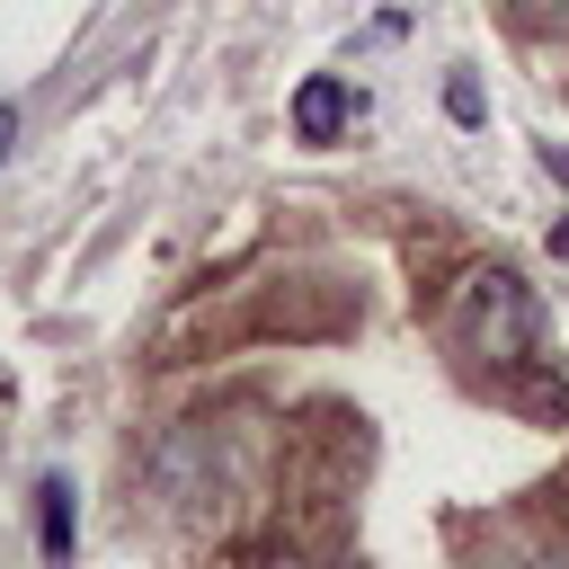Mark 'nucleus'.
<instances>
[{
  "label": "nucleus",
  "instance_id": "obj_7",
  "mask_svg": "<svg viewBox=\"0 0 569 569\" xmlns=\"http://www.w3.org/2000/svg\"><path fill=\"white\" fill-rule=\"evenodd\" d=\"M516 9V27H560L569 18V0H507Z\"/></svg>",
  "mask_w": 569,
  "mask_h": 569
},
{
  "label": "nucleus",
  "instance_id": "obj_10",
  "mask_svg": "<svg viewBox=\"0 0 569 569\" xmlns=\"http://www.w3.org/2000/svg\"><path fill=\"white\" fill-rule=\"evenodd\" d=\"M551 249H560V258H569V222H551Z\"/></svg>",
  "mask_w": 569,
  "mask_h": 569
},
{
  "label": "nucleus",
  "instance_id": "obj_1",
  "mask_svg": "<svg viewBox=\"0 0 569 569\" xmlns=\"http://www.w3.org/2000/svg\"><path fill=\"white\" fill-rule=\"evenodd\" d=\"M453 338H462V356L489 365V373L542 356V302H533V284H525L516 267H471V276L453 284Z\"/></svg>",
  "mask_w": 569,
  "mask_h": 569
},
{
  "label": "nucleus",
  "instance_id": "obj_2",
  "mask_svg": "<svg viewBox=\"0 0 569 569\" xmlns=\"http://www.w3.org/2000/svg\"><path fill=\"white\" fill-rule=\"evenodd\" d=\"M347 116H356V89H347L338 71H311V80L293 89V142H338Z\"/></svg>",
  "mask_w": 569,
  "mask_h": 569
},
{
  "label": "nucleus",
  "instance_id": "obj_8",
  "mask_svg": "<svg viewBox=\"0 0 569 569\" xmlns=\"http://www.w3.org/2000/svg\"><path fill=\"white\" fill-rule=\"evenodd\" d=\"M542 169H551V178L569 187V142H542Z\"/></svg>",
  "mask_w": 569,
  "mask_h": 569
},
{
  "label": "nucleus",
  "instance_id": "obj_6",
  "mask_svg": "<svg viewBox=\"0 0 569 569\" xmlns=\"http://www.w3.org/2000/svg\"><path fill=\"white\" fill-rule=\"evenodd\" d=\"M445 116H453V124H480V80H471V71L445 80Z\"/></svg>",
  "mask_w": 569,
  "mask_h": 569
},
{
  "label": "nucleus",
  "instance_id": "obj_3",
  "mask_svg": "<svg viewBox=\"0 0 569 569\" xmlns=\"http://www.w3.org/2000/svg\"><path fill=\"white\" fill-rule=\"evenodd\" d=\"M498 391H507V409H525V418H542V427H569V382H560L542 356L507 365V373H498Z\"/></svg>",
  "mask_w": 569,
  "mask_h": 569
},
{
  "label": "nucleus",
  "instance_id": "obj_9",
  "mask_svg": "<svg viewBox=\"0 0 569 569\" xmlns=\"http://www.w3.org/2000/svg\"><path fill=\"white\" fill-rule=\"evenodd\" d=\"M9 142H18V107L0 98V160H9Z\"/></svg>",
  "mask_w": 569,
  "mask_h": 569
},
{
  "label": "nucleus",
  "instance_id": "obj_4",
  "mask_svg": "<svg viewBox=\"0 0 569 569\" xmlns=\"http://www.w3.org/2000/svg\"><path fill=\"white\" fill-rule=\"evenodd\" d=\"M36 525H44V560H71V542H80V516H71V480H62V471L36 489Z\"/></svg>",
  "mask_w": 569,
  "mask_h": 569
},
{
  "label": "nucleus",
  "instance_id": "obj_5",
  "mask_svg": "<svg viewBox=\"0 0 569 569\" xmlns=\"http://www.w3.org/2000/svg\"><path fill=\"white\" fill-rule=\"evenodd\" d=\"M489 569H569V542H516V551L489 560Z\"/></svg>",
  "mask_w": 569,
  "mask_h": 569
}]
</instances>
